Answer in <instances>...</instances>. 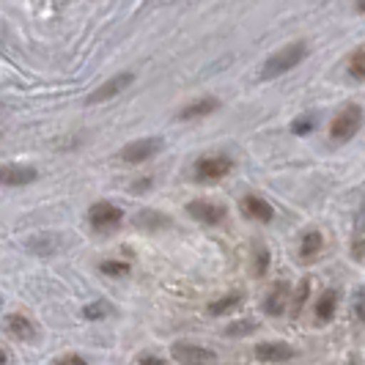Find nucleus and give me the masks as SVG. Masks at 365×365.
<instances>
[{"instance_id": "nucleus-28", "label": "nucleus", "mask_w": 365, "mask_h": 365, "mask_svg": "<svg viewBox=\"0 0 365 365\" xmlns=\"http://www.w3.org/2000/svg\"><path fill=\"white\" fill-rule=\"evenodd\" d=\"M354 9H357L360 14H365V0H354Z\"/></svg>"}, {"instance_id": "nucleus-29", "label": "nucleus", "mask_w": 365, "mask_h": 365, "mask_svg": "<svg viewBox=\"0 0 365 365\" xmlns=\"http://www.w3.org/2000/svg\"><path fill=\"white\" fill-rule=\"evenodd\" d=\"M0 365H6V351L0 349Z\"/></svg>"}, {"instance_id": "nucleus-15", "label": "nucleus", "mask_w": 365, "mask_h": 365, "mask_svg": "<svg viewBox=\"0 0 365 365\" xmlns=\"http://www.w3.org/2000/svg\"><path fill=\"white\" fill-rule=\"evenodd\" d=\"M338 299H341V294L335 292V289L322 292V297L316 299V319H319L322 324H327L329 319H332V313L338 308Z\"/></svg>"}, {"instance_id": "nucleus-1", "label": "nucleus", "mask_w": 365, "mask_h": 365, "mask_svg": "<svg viewBox=\"0 0 365 365\" xmlns=\"http://www.w3.org/2000/svg\"><path fill=\"white\" fill-rule=\"evenodd\" d=\"M305 55H308L305 41L286 44V47H280L277 53H272L267 58V63H264V69H261V77H264V80H272V77H280V74L292 72L297 63H302Z\"/></svg>"}, {"instance_id": "nucleus-5", "label": "nucleus", "mask_w": 365, "mask_h": 365, "mask_svg": "<svg viewBox=\"0 0 365 365\" xmlns=\"http://www.w3.org/2000/svg\"><path fill=\"white\" fill-rule=\"evenodd\" d=\"M231 168H234L231 157H225V154H209V157H201L195 163V179L198 182H217V179L231 173Z\"/></svg>"}, {"instance_id": "nucleus-14", "label": "nucleus", "mask_w": 365, "mask_h": 365, "mask_svg": "<svg viewBox=\"0 0 365 365\" xmlns=\"http://www.w3.org/2000/svg\"><path fill=\"white\" fill-rule=\"evenodd\" d=\"M6 327L9 332L17 338V341H36L38 329L34 327V322L28 319V316H19V313H11V316H6Z\"/></svg>"}, {"instance_id": "nucleus-7", "label": "nucleus", "mask_w": 365, "mask_h": 365, "mask_svg": "<svg viewBox=\"0 0 365 365\" xmlns=\"http://www.w3.org/2000/svg\"><path fill=\"white\" fill-rule=\"evenodd\" d=\"M187 215L192 220H198L203 225H217L225 220V206L215 201H190L187 203Z\"/></svg>"}, {"instance_id": "nucleus-6", "label": "nucleus", "mask_w": 365, "mask_h": 365, "mask_svg": "<svg viewBox=\"0 0 365 365\" xmlns=\"http://www.w3.org/2000/svg\"><path fill=\"white\" fill-rule=\"evenodd\" d=\"M163 148V140L160 138H140V140H132L127 146L121 148V154H118V160L127 165H140L151 160L157 151Z\"/></svg>"}, {"instance_id": "nucleus-17", "label": "nucleus", "mask_w": 365, "mask_h": 365, "mask_svg": "<svg viewBox=\"0 0 365 365\" xmlns=\"http://www.w3.org/2000/svg\"><path fill=\"white\" fill-rule=\"evenodd\" d=\"M239 302H242V292H231V294H225V297H220V299H215V302L209 305V313H212V316H225V313L234 311Z\"/></svg>"}, {"instance_id": "nucleus-24", "label": "nucleus", "mask_w": 365, "mask_h": 365, "mask_svg": "<svg viewBox=\"0 0 365 365\" xmlns=\"http://www.w3.org/2000/svg\"><path fill=\"white\" fill-rule=\"evenodd\" d=\"M250 329H256V324H253V322H242V324L228 327V335H245V332H250Z\"/></svg>"}, {"instance_id": "nucleus-19", "label": "nucleus", "mask_w": 365, "mask_h": 365, "mask_svg": "<svg viewBox=\"0 0 365 365\" xmlns=\"http://www.w3.org/2000/svg\"><path fill=\"white\" fill-rule=\"evenodd\" d=\"M308 292H311V280L305 277L299 286H297V292H294V297H292V316H299L302 313V305H305V299H308Z\"/></svg>"}, {"instance_id": "nucleus-26", "label": "nucleus", "mask_w": 365, "mask_h": 365, "mask_svg": "<svg viewBox=\"0 0 365 365\" xmlns=\"http://www.w3.org/2000/svg\"><path fill=\"white\" fill-rule=\"evenodd\" d=\"M311 127H313L311 118H302V121H297V124H294V132H308Z\"/></svg>"}, {"instance_id": "nucleus-20", "label": "nucleus", "mask_w": 365, "mask_h": 365, "mask_svg": "<svg viewBox=\"0 0 365 365\" xmlns=\"http://www.w3.org/2000/svg\"><path fill=\"white\" fill-rule=\"evenodd\" d=\"M83 316H86L88 322H99V319H108V316H110V305L105 302V299H96V302H91V305H86Z\"/></svg>"}, {"instance_id": "nucleus-13", "label": "nucleus", "mask_w": 365, "mask_h": 365, "mask_svg": "<svg viewBox=\"0 0 365 365\" xmlns=\"http://www.w3.org/2000/svg\"><path fill=\"white\" fill-rule=\"evenodd\" d=\"M217 108L220 102L215 96H203V99H195V102H190V105H184L179 110V121H195V118H203V115H212Z\"/></svg>"}, {"instance_id": "nucleus-9", "label": "nucleus", "mask_w": 365, "mask_h": 365, "mask_svg": "<svg viewBox=\"0 0 365 365\" xmlns=\"http://www.w3.org/2000/svg\"><path fill=\"white\" fill-rule=\"evenodd\" d=\"M132 80H135V74L132 72H121V74H115V77H110L105 86H99V88L88 96V102H91V105H96V102H108V99L118 96L121 91H127L129 86H132Z\"/></svg>"}, {"instance_id": "nucleus-27", "label": "nucleus", "mask_w": 365, "mask_h": 365, "mask_svg": "<svg viewBox=\"0 0 365 365\" xmlns=\"http://www.w3.org/2000/svg\"><path fill=\"white\" fill-rule=\"evenodd\" d=\"M267 272V250H258V274Z\"/></svg>"}, {"instance_id": "nucleus-23", "label": "nucleus", "mask_w": 365, "mask_h": 365, "mask_svg": "<svg viewBox=\"0 0 365 365\" xmlns=\"http://www.w3.org/2000/svg\"><path fill=\"white\" fill-rule=\"evenodd\" d=\"M55 365H88L86 357H80V354H63V357H58Z\"/></svg>"}, {"instance_id": "nucleus-8", "label": "nucleus", "mask_w": 365, "mask_h": 365, "mask_svg": "<svg viewBox=\"0 0 365 365\" xmlns=\"http://www.w3.org/2000/svg\"><path fill=\"white\" fill-rule=\"evenodd\" d=\"M289 302H292V286L280 280L264 297V313L267 316H283L286 308H289Z\"/></svg>"}, {"instance_id": "nucleus-21", "label": "nucleus", "mask_w": 365, "mask_h": 365, "mask_svg": "<svg viewBox=\"0 0 365 365\" xmlns=\"http://www.w3.org/2000/svg\"><path fill=\"white\" fill-rule=\"evenodd\" d=\"M99 269H102L105 274H110V277H121V274L129 272V264L127 261H105Z\"/></svg>"}, {"instance_id": "nucleus-10", "label": "nucleus", "mask_w": 365, "mask_h": 365, "mask_svg": "<svg viewBox=\"0 0 365 365\" xmlns=\"http://www.w3.org/2000/svg\"><path fill=\"white\" fill-rule=\"evenodd\" d=\"M36 168L31 165H0V184L3 187H25L36 182Z\"/></svg>"}, {"instance_id": "nucleus-16", "label": "nucleus", "mask_w": 365, "mask_h": 365, "mask_svg": "<svg viewBox=\"0 0 365 365\" xmlns=\"http://www.w3.org/2000/svg\"><path fill=\"white\" fill-rule=\"evenodd\" d=\"M322 247H324V237L319 231H308L302 237V245H299V258L302 261H313V258L322 253Z\"/></svg>"}, {"instance_id": "nucleus-3", "label": "nucleus", "mask_w": 365, "mask_h": 365, "mask_svg": "<svg viewBox=\"0 0 365 365\" xmlns=\"http://www.w3.org/2000/svg\"><path fill=\"white\" fill-rule=\"evenodd\" d=\"M170 354L179 365H215L217 363V351L215 349L198 346V344H187L179 341L170 346Z\"/></svg>"}, {"instance_id": "nucleus-2", "label": "nucleus", "mask_w": 365, "mask_h": 365, "mask_svg": "<svg viewBox=\"0 0 365 365\" xmlns=\"http://www.w3.org/2000/svg\"><path fill=\"white\" fill-rule=\"evenodd\" d=\"M363 127V108L360 105H346L338 110V115L329 124V138L332 143H349Z\"/></svg>"}, {"instance_id": "nucleus-4", "label": "nucleus", "mask_w": 365, "mask_h": 365, "mask_svg": "<svg viewBox=\"0 0 365 365\" xmlns=\"http://www.w3.org/2000/svg\"><path fill=\"white\" fill-rule=\"evenodd\" d=\"M121 220H124V212L110 201H96L91 206V212H88L91 228L93 231H102V234H105V231H113V228H118Z\"/></svg>"}, {"instance_id": "nucleus-22", "label": "nucleus", "mask_w": 365, "mask_h": 365, "mask_svg": "<svg viewBox=\"0 0 365 365\" xmlns=\"http://www.w3.org/2000/svg\"><path fill=\"white\" fill-rule=\"evenodd\" d=\"M354 316H357V322L365 324V286L354 292Z\"/></svg>"}, {"instance_id": "nucleus-18", "label": "nucleus", "mask_w": 365, "mask_h": 365, "mask_svg": "<svg viewBox=\"0 0 365 365\" xmlns=\"http://www.w3.org/2000/svg\"><path fill=\"white\" fill-rule=\"evenodd\" d=\"M349 77L357 83H365V44H360L349 58Z\"/></svg>"}, {"instance_id": "nucleus-25", "label": "nucleus", "mask_w": 365, "mask_h": 365, "mask_svg": "<svg viewBox=\"0 0 365 365\" xmlns=\"http://www.w3.org/2000/svg\"><path fill=\"white\" fill-rule=\"evenodd\" d=\"M135 365H165L163 357H157V354H140L138 360H135Z\"/></svg>"}, {"instance_id": "nucleus-11", "label": "nucleus", "mask_w": 365, "mask_h": 365, "mask_svg": "<svg viewBox=\"0 0 365 365\" xmlns=\"http://www.w3.org/2000/svg\"><path fill=\"white\" fill-rule=\"evenodd\" d=\"M294 357V349L283 341H261L256 344V360L258 363H286Z\"/></svg>"}, {"instance_id": "nucleus-12", "label": "nucleus", "mask_w": 365, "mask_h": 365, "mask_svg": "<svg viewBox=\"0 0 365 365\" xmlns=\"http://www.w3.org/2000/svg\"><path fill=\"white\" fill-rule=\"evenodd\" d=\"M242 215L250 220H258V222H269L274 217L272 203H267L261 195H245L242 198Z\"/></svg>"}]
</instances>
